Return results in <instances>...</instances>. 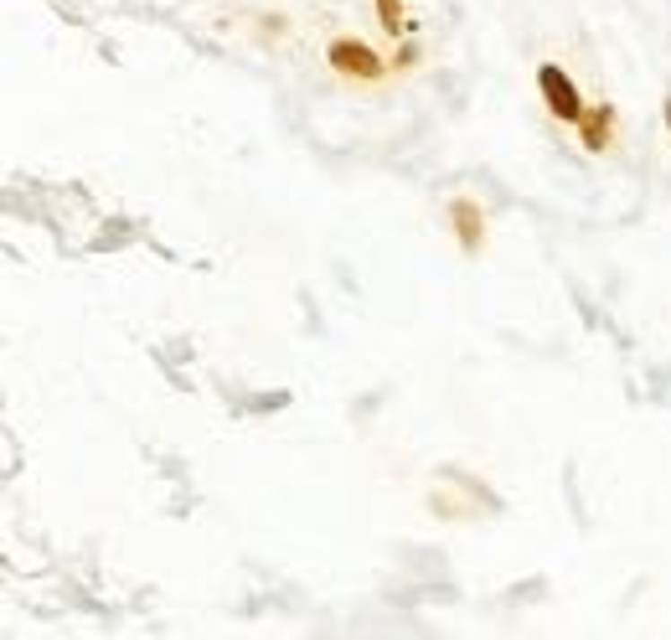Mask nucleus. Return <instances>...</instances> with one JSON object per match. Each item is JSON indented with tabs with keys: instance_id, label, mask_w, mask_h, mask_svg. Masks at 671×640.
<instances>
[{
	"instance_id": "f03ea898",
	"label": "nucleus",
	"mask_w": 671,
	"mask_h": 640,
	"mask_svg": "<svg viewBox=\"0 0 671 640\" xmlns=\"http://www.w3.org/2000/svg\"><path fill=\"white\" fill-rule=\"evenodd\" d=\"M326 62H331L341 78H362V83H378L382 73H388V62H382L367 41H357V37H331Z\"/></svg>"
},
{
	"instance_id": "7ed1b4c3",
	"label": "nucleus",
	"mask_w": 671,
	"mask_h": 640,
	"mask_svg": "<svg viewBox=\"0 0 671 640\" xmlns=\"http://www.w3.org/2000/svg\"><path fill=\"white\" fill-rule=\"evenodd\" d=\"M449 223H455V238H460L465 253H481L485 248V217L470 197H455V202H449Z\"/></svg>"
},
{
	"instance_id": "f257e3e1",
	"label": "nucleus",
	"mask_w": 671,
	"mask_h": 640,
	"mask_svg": "<svg viewBox=\"0 0 671 640\" xmlns=\"http://www.w3.org/2000/svg\"><path fill=\"white\" fill-rule=\"evenodd\" d=\"M537 93H543V103H547L553 119H563V124L584 119V99H579L573 78H568L558 62H537Z\"/></svg>"
},
{
	"instance_id": "20e7f679",
	"label": "nucleus",
	"mask_w": 671,
	"mask_h": 640,
	"mask_svg": "<svg viewBox=\"0 0 671 640\" xmlns=\"http://www.w3.org/2000/svg\"><path fill=\"white\" fill-rule=\"evenodd\" d=\"M573 129H579L584 150L605 155L609 145H614V109H609V103H594V109H584V119L573 124Z\"/></svg>"
},
{
	"instance_id": "423d86ee",
	"label": "nucleus",
	"mask_w": 671,
	"mask_h": 640,
	"mask_svg": "<svg viewBox=\"0 0 671 640\" xmlns=\"http://www.w3.org/2000/svg\"><path fill=\"white\" fill-rule=\"evenodd\" d=\"M661 114H667V135H671V93H667V103H661Z\"/></svg>"
},
{
	"instance_id": "39448f33",
	"label": "nucleus",
	"mask_w": 671,
	"mask_h": 640,
	"mask_svg": "<svg viewBox=\"0 0 671 640\" xmlns=\"http://www.w3.org/2000/svg\"><path fill=\"white\" fill-rule=\"evenodd\" d=\"M378 21L388 37H403L408 31V21H403V0H378Z\"/></svg>"
}]
</instances>
